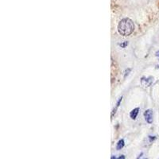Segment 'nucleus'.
I'll return each mask as SVG.
<instances>
[{
    "label": "nucleus",
    "mask_w": 159,
    "mask_h": 159,
    "mask_svg": "<svg viewBox=\"0 0 159 159\" xmlns=\"http://www.w3.org/2000/svg\"><path fill=\"white\" fill-rule=\"evenodd\" d=\"M124 146H125V142H124V140H123V139H120V140H119V142L117 143L116 150H122L123 147H124Z\"/></svg>",
    "instance_id": "nucleus-5"
},
{
    "label": "nucleus",
    "mask_w": 159,
    "mask_h": 159,
    "mask_svg": "<svg viewBox=\"0 0 159 159\" xmlns=\"http://www.w3.org/2000/svg\"><path fill=\"white\" fill-rule=\"evenodd\" d=\"M122 100H123V96H121L120 98L119 99V100H118V102H117V103H116V106H115V107L113 109V111H112V113H111V117H113V115H114V114H115V112H116V110L118 109V107H119V105H120V103H121V102H122Z\"/></svg>",
    "instance_id": "nucleus-6"
},
{
    "label": "nucleus",
    "mask_w": 159,
    "mask_h": 159,
    "mask_svg": "<svg viewBox=\"0 0 159 159\" xmlns=\"http://www.w3.org/2000/svg\"><path fill=\"white\" fill-rule=\"evenodd\" d=\"M144 118H145V120L147 121V123H148L149 124L153 123V120H154L153 111L151 109H147V111L144 112Z\"/></svg>",
    "instance_id": "nucleus-2"
},
{
    "label": "nucleus",
    "mask_w": 159,
    "mask_h": 159,
    "mask_svg": "<svg viewBox=\"0 0 159 159\" xmlns=\"http://www.w3.org/2000/svg\"><path fill=\"white\" fill-rule=\"evenodd\" d=\"M131 68H128V69H127V70H126V71H125V72H124V73H125V74H124V77H126V76H127V75H128V74H129V72H131Z\"/></svg>",
    "instance_id": "nucleus-10"
},
{
    "label": "nucleus",
    "mask_w": 159,
    "mask_h": 159,
    "mask_svg": "<svg viewBox=\"0 0 159 159\" xmlns=\"http://www.w3.org/2000/svg\"><path fill=\"white\" fill-rule=\"evenodd\" d=\"M128 44H129V42L126 41H123V42H122V43L119 44V45L121 48H126L127 45H128Z\"/></svg>",
    "instance_id": "nucleus-7"
},
{
    "label": "nucleus",
    "mask_w": 159,
    "mask_h": 159,
    "mask_svg": "<svg viewBox=\"0 0 159 159\" xmlns=\"http://www.w3.org/2000/svg\"><path fill=\"white\" fill-rule=\"evenodd\" d=\"M148 139L150 140V143H152L153 141H154L155 139H156V137H155V136H151V135H150V136H148Z\"/></svg>",
    "instance_id": "nucleus-9"
},
{
    "label": "nucleus",
    "mask_w": 159,
    "mask_h": 159,
    "mask_svg": "<svg viewBox=\"0 0 159 159\" xmlns=\"http://www.w3.org/2000/svg\"><path fill=\"white\" fill-rule=\"evenodd\" d=\"M135 30V24L133 21L128 18H125L119 22L118 25V32L121 35L127 36L131 35Z\"/></svg>",
    "instance_id": "nucleus-1"
},
{
    "label": "nucleus",
    "mask_w": 159,
    "mask_h": 159,
    "mask_svg": "<svg viewBox=\"0 0 159 159\" xmlns=\"http://www.w3.org/2000/svg\"><path fill=\"white\" fill-rule=\"evenodd\" d=\"M111 159H126V158H125V156H124V155H121V156H119V157H118V158H116L115 156L112 155V156H111Z\"/></svg>",
    "instance_id": "nucleus-8"
},
{
    "label": "nucleus",
    "mask_w": 159,
    "mask_h": 159,
    "mask_svg": "<svg viewBox=\"0 0 159 159\" xmlns=\"http://www.w3.org/2000/svg\"><path fill=\"white\" fill-rule=\"evenodd\" d=\"M155 55H156V57H158V58H159V50H158V51L156 52Z\"/></svg>",
    "instance_id": "nucleus-11"
},
{
    "label": "nucleus",
    "mask_w": 159,
    "mask_h": 159,
    "mask_svg": "<svg viewBox=\"0 0 159 159\" xmlns=\"http://www.w3.org/2000/svg\"><path fill=\"white\" fill-rule=\"evenodd\" d=\"M153 80H154V78L153 77H142L141 79V83L142 85L144 86V87H149L150 86L152 83H153Z\"/></svg>",
    "instance_id": "nucleus-3"
},
{
    "label": "nucleus",
    "mask_w": 159,
    "mask_h": 159,
    "mask_svg": "<svg viewBox=\"0 0 159 159\" xmlns=\"http://www.w3.org/2000/svg\"><path fill=\"white\" fill-rule=\"evenodd\" d=\"M139 112V107H136V108H135V109H133V110L131 111V113H130V116H131V119H136V117L138 116Z\"/></svg>",
    "instance_id": "nucleus-4"
},
{
    "label": "nucleus",
    "mask_w": 159,
    "mask_h": 159,
    "mask_svg": "<svg viewBox=\"0 0 159 159\" xmlns=\"http://www.w3.org/2000/svg\"><path fill=\"white\" fill-rule=\"evenodd\" d=\"M144 159H147V158H144Z\"/></svg>",
    "instance_id": "nucleus-12"
}]
</instances>
